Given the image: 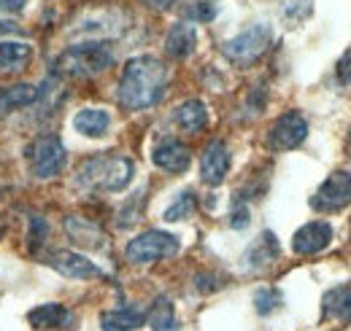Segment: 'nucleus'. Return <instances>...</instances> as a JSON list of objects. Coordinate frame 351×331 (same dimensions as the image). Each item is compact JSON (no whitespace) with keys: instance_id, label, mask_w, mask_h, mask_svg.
I'll list each match as a JSON object with an SVG mask.
<instances>
[{"instance_id":"5","label":"nucleus","mask_w":351,"mask_h":331,"mask_svg":"<svg viewBox=\"0 0 351 331\" xmlns=\"http://www.w3.org/2000/svg\"><path fill=\"white\" fill-rule=\"evenodd\" d=\"M27 159L38 178H54L65 167V146L57 135H41L27 146Z\"/></svg>"},{"instance_id":"14","label":"nucleus","mask_w":351,"mask_h":331,"mask_svg":"<svg viewBox=\"0 0 351 331\" xmlns=\"http://www.w3.org/2000/svg\"><path fill=\"white\" fill-rule=\"evenodd\" d=\"M36 100H38V86H30V83H14L0 89V119L11 116L19 108L33 105Z\"/></svg>"},{"instance_id":"23","label":"nucleus","mask_w":351,"mask_h":331,"mask_svg":"<svg viewBox=\"0 0 351 331\" xmlns=\"http://www.w3.org/2000/svg\"><path fill=\"white\" fill-rule=\"evenodd\" d=\"M149 326H152V331H178V321H176V310H173V304H171V299L160 296V299L152 304Z\"/></svg>"},{"instance_id":"25","label":"nucleus","mask_w":351,"mask_h":331,"mask_svg":"<svg viewBox=\"0 0 351 331\" xmlns=\"http://www.w3.org/2000/svg\"><path fill=\"white\" fill-rule=\"evenodd\" d=\"M281 304V293L276 289H257V293H254V310L260 313V315H270L276 307Z\"/></svg>"},{"instance_id":"1","label":"nucleus","mask_w":351,"mask_h":331,"mask_svg":"<svg viewBox=\"0 0 351 331\" xmlns=\"http://www.w3.org/2000/svg\"><path fill=\"white\" fill-rule=\"evenodd\" d=\"M168 86V68L157 57H135L125 65L117 97L128 111H143L162 100Z\"/></svg>"},{"instance_id":"12","label":"nucleus","mask_w":351,"mask_h":331,"mask_svg":"<svg viewBox=\"0 0 351 331\" xmlns=\"http://www.w3.org/2000/svg\"><path fill=\"white\" fill-rule=\"evenodd\" d=\"M152 159H154V165L160 167V170H165V172H184L189 167L192 157H189V148L181 140H162V143H157Z\"/></svg>"},{"instance_id":"15","label":"nucleus","mask_w":351,"mask_h":331,"mask_svg":"<svg viewBox=\"0 0 351 331\" xmlns=\"http://www.w3.org/2000/svg\"><path fill=\"white\" fill-rule=\"evenodd\" d=\"M176 124L181 127L186 135H197V132H203L206 124H208V111H206V105L200 103V100H186V103H181L178 108H176Z\"/></svg>"},{"instance_id":"27","label":"nucleus","mask_w":351,"mask_h":331,"mask_svg":"<svg viewBox=\"0 0 351 331\" xmlns=\"http://www.w3.org/2000/svg\"><path fill=\"white\" fill-rule=\"evenodd\" d=\"M49 235V224L44 218H30V232H27V246L30 248H41Z\"/></svg>"},{"instance_id":"7","label":"nucleus","mask_w":351,"mask_h":331,"mask_svg":"<svg viewBox=\"0 0 351 331\" xmlns=\"http://www.w3.org/2000/svg\"><path fill=\"white\" fill-rule=\"evenodd\" d=\"M308 135V124L300 114H284L267 132V143L276 151H292L298 148Z\"/></svg>"},{"instance_id":"18","label":"nucleus","mask_w":351,"mask_h":331,"mask_svg":"<svg viewBox=\"0 0 351 331\" xmlns=\"http://www.w3.org/2000/svg\"><path fill=\"white\" fill-rule=\"evenodd\" d=\"M146 315L138 307H122V310H111L100 318L103 331H135L143 326Z\"/></svg>"},{"instance_id":"29","label":"nucleus","mask_w":351,"mask_h":331,"mask_svg":"<svg viewBox=\"0 0 351 331\" xmlns=\"http://www.w3.org/2000/svg\"><path fill=\"white\" fill-rule=\"evenodd\" d=\"M189 14H192V19H197V22H211V19L217 16V8H214L211 3H195Z\"/></svg>"},{"instance_id":"6","label":"nucleus","mask_w":351,"mask_h":331,"mask_svg":"<svg viewBox=\"0 0 351 331\" xmlns=\"http://www.w3.org/2000/svg\"><path fill=\"white\" fill-rule=\"evenodd\" d=\"M270 43V27L267 25H254L249 30H243L241 36H235L232 41L221 46L224 57L232 59L235 65H252L254 59H260Z\"/></svg>"},{"instance_id":"24","label":"nucleus","mask_w":351,"mask_h":331,"mask_svg":"<svg viewBox=\"0 0 351 331\" xmlns=\"http://www.w3.org/2000/svg\"><path fill=\"white\" fill-rule=\"evenodd\" d=\"M192 213H195V194L181 191L173 200V205L165 210V221H181V218H189Z\"/></svg>"},{"instance_id":"30","label":"nucleus","mask_w":351,"mask_h":331,"mask_svg":"<svg viewBox=\"0 0 351 331\" xmlns=\"http://www.w3.org/2000/svg\"><path fill=\"white\" fill-rule=\"evenodd\" d=\"M338 81L343 83L351 81V49L341 57V62H338Z\"/></svg>"},{"instance_id":"21","label":"nucleus","mask_w":351,"mask_h":331,"mask_svg":"<svg viewBox=\"0 0 351 331\" xmlns=\"http://www.w3.org/2000/svg\"><path fill=\"white\" fill-rule=\"evenodd\" d=\"M322 307H324V315L327 318H338V321H351V289H332L324 293L322 299Z\"/></svg>"},{"instance_id":"31","label":"nucleus","mask_w":351,"mask_h":331,"mask_svg":"<svg viewBox=\"0 0 351 331\" xmlns=\"http://www.w3.org/2000/svg\"><path fill=\"white\" fill-rule=\"evenodd\" d=\"M25 3H27V0H0V11H5V14H19V11L25 8Z\"/></svg>"},{"instance_id":"22","label":"nucleus","mask_w":351,"mask_h":331,"mask_svg":"<svg viewBox=\"0 0 351 331\" xmlns=\"http://www.w3.org/2000/svg\"><path fill=\"white\" fill-rule=\"evenodd\" d=\"M27 321H30V326H36V329H57V326L68 323V310H65L62 304H44V307L30 310Z\"/></svg>"},{"instance_id":"16","label":"nucleus","mask_w":351,"mask_h":331,"mask_svg":"<svg viewBox=\"0 0 351 331\" xmlns=\"http://www.w3.org/2000/svg\"><path fill=\"white\" fill-rule=\"evenodd\" d=\"M276 256H278V240L270 232H263L260 240L252 243V248L243 253V267L246 269H263Z\"/></svg>"},{"instance_id":"26","label":"nucleus","mask_w":351,"mask_h":331,"mask_svg":"<svg viewBox=\"0 0 351 331\" xmlns=\"http://www.w3.org/2000/svg\"><path fill=\"white\" fill-rule=\"evenodd\" d=\"M278 3L289 19H306L313 8V0H278Z\"/></svg>"},{"instance_id":"17","label":"nucleus","mask_w":351,"mask_h":331,"mask_svg":"<svg viewBox=\"0 0 351 331\" xmlns=\"http://www.w3.org/2000/svg\"><path fill=\"white\" fill-rule=\"evenodd\" d=\"M195 30H192V25H186V22H178L173 25L171 30H168V38H165V51L176 57V59H184V57H189L192 51H195Z\"/></svg>"},{"instance_id":"3","label":"nucleus","mask_w":351,"mask_h":331,"mask_svg":"<svg viewBox=\"0 0 351 331\" xmlns=\"http://www.w3.org/2000/svg\"><path fill=\"white\" fill-rule=\"evenodd\" d=\"M111 62H114V51H111L108 43L89 41V43H82V46L68 49L60 57L57 68L62 73H68V76H95V73L111 68Z\"/></svg>"},{"instance_id":"8","label":"nucleus","mask_w":351,"mask_h":331,"mask_svg":"<svg viewBox=\"0 0 351 331\" xmlns=\"http://www.w3.org/2000/svg\"><path fill=\"white\" fill-rule=\"evenodd\" d=\"M351 202V175L349 172H332L316 191L313 207L319 210H341Z\"/></svg>"},{"instance_id":"2","label":"nucleus","mask_w":351,"mask_h":331,"mask_svg":"<svg viewBox=\"0 0 351 331\" xmlns=\"http://www.w3.org/2000/svg\"><path fill=\"white\" fill-rule=\"evenodd\" d=\"M132 178V162L125 157H92L76 172L79 186L97 191H122Z\"/></svg>"},{"instance_id":"20","label":"nucleus","mask_w":351,"mask_h":331,"mask_svg":"<svg viewBox=\"0 0 351 331\" xmlns=\"http://www.w3.org/2000/svg\"><path fill=\"white\" fill-rule=\"evenodd\" d=\"M65 229H68V235H71V240H73L76 246L100 248V243H103V232L97 229V224L79 221V218H65Z\"/></svg>"},{"instance_id":"9","label":"nucleus","mask_w":351,"mask_h":331,"mask_svg":"<svg viewBox=\"0 0 351 331\" xmlns=\"http://www.w3.org/2000/svg\"><path fill=\"white\" fill-rule=\"evenodd\" d=\"M49 267H54L60 275L65 278H76V280H92V278H100V269L84 259L82 253H73V250H54L49 256Z\"/></svg>"},{"instance_id":"28","label":"nucleus","mask_w":351,"mask_h":331,"mask_svg":"<svg viewBox=\"0 0 351 331\" xmlns=\"http://www.w3.org/2000/svg\"><path fill=\"white\" fill-rule=\"evenodd\" d=\"M230 226L232 229H246L249 226V207L243 202H235L232 213H230Z\"/></svg>"},{"instance_id":"32","label":"nucleus","mask_w":351,"mask_h":331,"mask_svg":"<svg viewBox=\"0 0 351 331\" xmlns=\"http://www.w3.org/2000/svg\"><path fill=\"white\" fill-rule=\"evenodd\" d=\"M8 33H19V27L11 22H0V36H8Z\"/></svg>"},{"instance_id":"13","label":"nucleus","mask_w":351,"mask_h":331,"mask_svg":"<svg viewBox=\"0 0 351 331\" xmlns=\"http://www.w3.org/2000/svg\"><path fill=\"white\" fill-rule=\"evenodd\" d=\"M33 59V49L27 43L3 41L0 43V76H16L22 73Z\"/></svg>"},{"instance_id":"19","label":"nucleus","mask_w":351,"mask_h":331,"mask_svg":"<svg viewBox=\"0 0 351 331\" xmlns=\"http://www.w3.org/2000/svg\"><path fill=\"white\" fill-rule=\"evenodd\" d=\"M111 124V116L106 111H95V108H87V111H79L73 116V129L87 135V137H100Z\"/></svg>"},{"instance_id":"11","label":"nucleus","mask_w":351,"mask_h":331,"mask_svg":"<svg viewBox=\"0 0 351 331\" xmlns=\"http://www.w3.org/2000/svg\"><path fill=\"white\" fill-rule=\"evenodd\" d=\"M227 170H230V151H227V146L221 140L208 143L206 151H203V159H200V178L208 186H219L221 181H224V175H227Z\"/></svg>"},{"instance_id":"4","label":"nucleus","mask_w":351,"mask_h":331,"mask_svg":"<svg viewBox=\"0 0 351 331\" xmlns=\"http://www.w3.org/2000/svg\"><path fill=\"white\" fill-rule=\"evenodd\" d=\"M178 250V240L168 232H160V229H152V232H143L138 235L135 240H130V246L125 250L128 261L135 267H146V264H154L160 259H168Z\"/></svg>"},{"instance_id":"10","label":"nucleus","mask_w":351,"mask_h":331,"mask_svg":"<svg viewBox=\"0 0 351 331\" xmlns=\"http://www.w3.org/2000/svg\"><path fill=\"white\" fill-rule=\"evenodd\" d=\"M332 240V226L327 221H311L303 229L295 232L292 237V248L300 256H313L319 250H324Z\"/></svg>"}]
</instances>
